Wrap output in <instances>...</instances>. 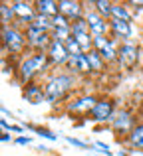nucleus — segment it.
Returning <instances> with one entry per match:
<instances>
[{
    "label": "nucleus",
    "instance_id": "7",
    "mask_svg": "<svg viewBox=\"0 0 143 156\" xmlns=\"http://www.w3.org/2000/svg\"><path fill=\"white\" fill-rule=\"evenodd\" d=\"M46 55H48V59H50L52 63H56V65L68 63V59H70V53H68V50H66V44L58 42V40H52Z\"/></svg>",
    "mask_w": 143,
    "mask_h": 156
},
{
    "label": "nucleus",
    "instance_id": "18",
    "mask_svg": "<svg viewBox=\"0 0 143 156\" xmlns=\"http://www.w3.org/2000/svg\"><path fill=\"white\" fill-rule=\"evenodd\" d=\"M26 99L36 105V103H40V101L46 99V93H44L42 87H38V85H30V87L26 89Z\"/></svg>",
    "mask_w": 143,
    "mask_h": 156
},
{
    "label": "nucleus",
    "instance_id": "27",
    "mask_svg": "<svg viewBox=\"0 0 143 156\" xmlns=\"http://www.w3.org/2000/svg\"><path fill=\"white\" fill-rule=\"evenodd\" d=\"M52 24H54V28H70L72 22L66 18V16L58 14V16H54V18H52Z\"/></svg>",
    "mask_w": 143,
    "mask_h": 156
},
{
    "label": "nucleus",
    "instance_id": "5",
    "mask_svg": "<svg viewBox=\"0 0 143 156\" xmlns=\"http://www.w3.org/2000/svg\"><path fill=\"white\" fill-rule=\"evenodd\" d=\"M85 20H88V24H89V34H92V38H103L105 32L109 30V24L105 22V18H101V16L93 10L88 12Z\"/></svg>",
    "mask_w": 143,
    "mask_h": 156
},
{
    "label": "nucleus",
    "instance_id": "3",
    "mask_svg": "<svg viewBox=\"0 0 143 156\" xmlns=\"http://www.w3.org/2000/svg\"><path fill=\"white\" fill-rule=\"evenodd\" d=\"M0 40H2L4 48H6L8 51H12V53L22 51L24 44H26V38L12 26H2V30H0Z\"/></svg>",
    "mask_w": 143,
    "mask_h": 156
},
{
    "label": "nucleus",
    "instance_id": "13",
    "mask_svg": "<svg viewBox=\"0 0 143 156\" xmlns=\"http://www.w3.org/2000/svg\"><path fill=\"white\" fill-rule=\"evenodd\" d=\"M97 105V101L93 99V97H80L77 101H73V103L70 105V111H73V113H92V109Z\"/></svg>",
    "mask_w": 143,
    "mask_h": 156
},
{
    "label": "nucleus",
    "instance_id": "33",
    "mask_svg": "<svg viewBox=\"0 0 143 156\" xmlns=\"http://www.w3.org/2000/svg\"><path fill=\"white\" fill-rule=\"evenodd\" d=\"M0 140H10V134H0Z\"/></svg>",
    "mask_w": 143,
    "mask_h": 156
},
{
    "label": "nucleus",
    "instance_id": "31",
    "mask_svg": "<svg viewBox=\"0 0 143 156\" xmlns=\"http://www.w3.org/2000/svg\"><path fill=\"white\" fill-rule=\"evenodd\" d=\"M16 144H30V138L28 136H18L16 138Z\"/></svg>",
    "mask_w": 143,
    "mask_h": 156
},
{
    "label": "nucleus",
    "instance_id": "14",
    "mask_svg": "<svg viewBox=\"0 0 143 156\" xmlns=\"http://www.w3.org/2000/svg\"><path fill=\"white\" fill-rule=\"evenodd\" d=\"M36 10H38V14L50 16V18L60 14L58 2H54V0H40V2H36Z\"/></svg>",
    "mask_w": 143,
    "mask_h": 156
},
{
    "label": "nucleus",
    "instance_id": "17",
    "mask_svg": "<svg viewBox=\"0 0 143 156\" xmlns=\"http://www.w3.org/2000/svg\"><path fill=\"white\" fill-rule=\"evenodd\" d=\"M16 18L14 14V8H12V4H0V24L2 26H10V22Z\"/></svg>",
    "mask_w": 143,
    "mask_h": 156
},
{
    "label": "nucleus",
    "instance_id": "24",
    "mask_svg": "<svg viewBox=\"0 0 143 156\" xmlns=\"http://www.w3.org/2000/svg\"><path fill=\"white\" fill-rule=\"evenodd\" d=\"M73 38L80 44V48H81L84 53H89L93 50V38H89V34H77V36H73Z\"/></svg>",
    "mask_w": 143,
    "mask_h": 156
},
{
    "label": "nucleus",
    "instance_id": "8",
    "mask_svg": "<svg viewBox=\"0 0 143 156\" xmlns=\"http://www.w3.org/2000/svg\"><path fill=\"white\" fill-rule=\"evenodd\" d=\"M58 8H60V14L66 16L70 22L81 18V12H84L81 2H73V0H60V2H58Z\"/></svg>",
    "mask_w": 143,
    "mask_h": 156
},
{
    "label": "nucleus",
    "instance_id": "22",
    "mask_svg": "<svg viewBox=\"0 0 143 156\" xmlns=\"http://www.w3.org/2000/svg\"><path fill=\"white\" fill-rule=\"evenodd\" d=\"M93 6H96V12L101 16V18L111 20V10H113L111 2H107V0H97V2H93Z\"/></svg>",
    "mask_w": 143,
    "mask_h": 156
},
{
    "label": "nucleus",
    "instance_id": "6",
    "mask_svg": "<svg viewBox=\"0 0 143 156\" xmlns=\"http://www.w3.org/2000/svg\"><path fill=\"white\" fill-rule=\"evenodd\" d=\"M137 57H139L137 46L131 42V40H125V44L121 46V50H117V59H119V63L125 65V67H131V65H135Z\"/></svg>",
    "mask_w": 143,
    "mask_h": 156
},
{
    "label": "nucleus",
    "instance_id": "15",
    "mask_svg": "<svg viewBox=\"0 0 143 156\" xmlns=\"http://www.w3.org/2000/svg\"><path fill=\"white\" fill-rule=\"evenodd\" d=\"M68 65L73 69H77V71H81V73H89L92 71V67H89V61H88V57H85V53H80V55H73L68 59Z\"/></svg>",
    "mask_w": 143,
    "mask_h": 156
},
{
    "label": "nucleus",
    "instance_id": "16",
    "mask_svg": "<svg viewBox=\"0 0 143 156\" xmlns=\"http://www.w3.org/2000/svg\"><path fill=\"white\" fill-rule=\"evenodd\" d=\"M30 26H34L36 30H40V32H46V34H50V32L54 30V24H52V18H50V16H44V14H36L34 22H32Z\"/></svg>",
    "mask_w": 143,
    "mask_h": 156
},
{
    "label": "nucleus",
    "instance_id": "21",
    "mask_svg": "<svg viewBox=\"0 0 143 156\" xmlns=\"http://www.w3.org/2000/svg\"><path fill=\"white\" fill-rule=\"evenodd\" d=\"M70 30H72V36H77V34H89V24L85 18H77L70 24Z\"/></svg>",
    "mask_w": 143,
    "mask_h": 156
},
{
    "label": "nucleus",
    "instance_id": "20",
    "mask_svg": "<svg viewBox=\"0 0 143 156\" xmlns=\"http://www.w3.org/2000/svg\"><path fill=\"white\" fill-rule=\"evenodd\" d=\"M85 57H88V61H89V67H92V71H101V69H103V63H105V61L101 59L100 51L92 50L89 53H85Z\"/></svg>",
    "mask_w": 143,
    "mask_h": 156
},
{
    "label": "nucleus",
    "instance_id": "10",
    "mask_svg": "<svg viewBox=\"0 0 143 156\" xmlns=\"http://www.w3.org/2000/svg\"><path fill=\"white\" fill-rule=\"evenodd\" d=\"M92 119L97 122L111 121L113 119V105L109 101H97V105L92 109Z\"/></svg>",
    "mask_w": 143,
    "mask_h": 156
},
{
    "label": "nucleus",
    "instance_id": "28",
    "mask_svg": "<svg viewBox=\"0 0 143 156\" xmlns=\"http://www.w3.org/2000/svg\"><path fill=\"white\" fill-rule=\"evenodd\" d=\"M34 130H36V133L40 134V136L48 138V140H56V138H58V136H56L54 133H50V130H46V129H34Z\"/></svg>",
    "mask_w": 143,
    "mask_h": 156
},
{
    "label": "nucleus",
    "instance_id": "29",
    "mask_svg": "<svg viewBox=\"0 0 143 156\" xmlns=\"http://www.w3.org/2000/svg\"><path fill=\"white\" fill-rule=\"evenodd\" d=\"M107 42H109V40L105 38V36H103V38H93V50L100 51V50H101V48H103Z\"/></svg>",
    "mask_w": 143,
    "mask_h": 156
},
{
    "label": "nucleus",
    "instance_id": "9",
    "mask_svg": "<svg viewBox=\"0 0 143 156\" xmlns=\"http://www.w3.org/2000/svg\"><path fill=\"white\" fill-rule=\"evenodd\" d=\"M12 8H14L16 18H18L20 22H24V24L28 22V26L34 22L36 14H38V12L34 10V6H32L30 2H12Z\"/></svg>",
    "mask_w": 143,
    "mask_h": 156
},
{
    "label": "nucleus",
    "instance_id": "25",
    "mask_svg": "<svg viewBox=\"0 0 143 156\" xmlns=\"http://www.w3.org/2000/svg\"><path fill=\"white\" fill-rule=\"evenodd\" d=\"M111 18H117V20H125V22H129V20H131V16H129V12L125 10V6H115V4H113Z\"/></svg>",
    "mask_w": 143,
    "mask_h": 156
},
{
    "label": "nucleus",
    "instance_id": "1",
    "mask_svg": "<svg viewBox=\"0 0 143 156\" xmlns=\"http://www.w3.org/2000/svg\"><path fill=\"white\" fill-rule=\"evenodd\" d=\"M73 79L72 75H56L48 81V85L44 87V93H46V101L48 103H56L58 99H62L64 93L72 87Z\"/></svg>",
    "mask_w": 143,
    "mask_h": 156
},
{
    "label": "nucleus",
    "instance_id": "30",
    "mask_svg": "<svg viewBox=\"0 0 143 156\" xmlns=\"http://www.w3.org/2000/svg\"><path fill=\"white\" fill-rule=\"evenodd\" d=\"M68 142H70V144H73V146H77V148H81V150H85V148H89L88 144H85L84 140H77V138H73V136H68L66 138Z\"/></svg>",
    "mask_w": 143,
    "mask_h": 156
},
{
    "label": "nucleus",
    "instance_id": "2",
    "mask_svg": "<svg viewBox=\"0 0 143 156\" xmlns=\"http://www.w3.org/2000/svg\"><path fill=\"white\" fill-rule=\"evenodd\" d=\"M48 63V55L46 53H34L32 57H26V59L20 63V79L22 81H30L36 73H40Z\"/></svg>",
    "mask_w": 143,
    "mask_h": 156
},
{
    "label": "nucleus",
    "instance_id": "12",
    "mask_svg": "<svg viewBox=\"0 0 143 156\" xmlns=\"http://www.w3.org/2000/svg\"><path fill=\"white\" fill-rule=\"evenodd\" d=\"M109 28L113 30V34H115V36H119V38H123V40L131 38V24L125 22V20L111 18V20H109Z\"/></svg>",
    "mask_w": 143,
    "mask_h": 156
},
{
    "label": "nucleus",
    "instance_id": "32",
    "mask_svg": "<svg viewBox=\"0 0 143 156\" xmlns=\"http://www.w3.org/2000/svg\"><path fill=\"white\" fill-rule=\"evenodd\" d=\"M96 146H100V150H101V152L111 154V152H109V148H107V144H103V142H96Z\"/></svg>",
    "mask_w": 143,
    "mask_h": 156
},
{
    "label": "nucleus",
    "instance_id": "26",
    "mask_svg": "<svg viewBox=\"0 0 143 156\" xmlns=\"http://www.w3.org/2000/svg\"><path fill=\"white\" fill-rule=\"evenodd\" d=\"M66 50H68V53H70V57H73V55H80V53H84L81 51V48H80V44L76 42V38H72L66 42Z\"/></svg>",
    "mask_w": 143,
    "mask_h": 156
},
{
    "label": "nucleus",
    "instance_id": "19",
    "mask_svg": "<svg viewBox=\"0 0 143 156\" xmlns=\"http://www.w3.org/2000/svg\"><path fill=\"white\" fill-rule=\"evenodd\" d=\"M129 144L137 150H143V125L135 126V129L129 133Z\"/></svg>",
    "mask_w": 143,
    "mask_h": 156
},
{
    "label": "nucleus",
    "instance_id": "4",
    "mask_svg": "<svg viewBox=\"0 0 143 156\" xmlns=\"http://www.w3.org/2000/svg\"><path fill=\"white\" fill-rule=\"evenodd\" d=\"M26 42L38 53H44V50L48 51V48H50V44H52V36L46 34V32L36 30L34 26H28L26 28Z\"/></svg>",
    "mask_w": 143,
    "mask_h": 156
},
{
    "label": "nucleus",
    "instance_id": "23",
    "mask_svg": "<svg viewBox=\"0 0 143 156\" xmlns=\"http://www.w3.org/2000/svg\"><path fill=\"white\" fill-rule=\"evenodd\" d=\"M100 55H101V59L103 61H113V59H117V50H115V44L109 40L107 44H105L103 48L100 50Z\"/></svg>",
    "mask_w": 143,
    "mask_h": 156
},
{
    "label": "nucleus",
    "instance_id": "11",
    "mask_svg": "<svg viewBox=\"0 0 143 156\" xmlns=\"http://www.w3.org/2000/svg\"><path fill=\"white\" fill-rule=\"evenodd\" d=\"M111 125H113V129H115L117 133H127V130H133L131 129V117H129V113H125V111H119L117 115H113Z\"/></svg>",
    "mask_w": 143,
    "mask_h": 156
}]
</instances>
